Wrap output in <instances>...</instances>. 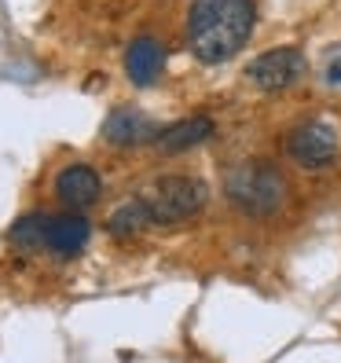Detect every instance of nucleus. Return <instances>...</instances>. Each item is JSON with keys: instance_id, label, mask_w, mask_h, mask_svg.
<instances>
[{"instance_id": "nucleus-5", "label": "nucleus", "mask_w": 341, "mask_h": 363, "mask_svg": "<svg viewBox=\"0 0 341 363\" xmlns=\"http://www.w3.org/2000/svg\"><path fill=\"white\" fill-rule=\"evenodd\" d=\"M301 74H305V55L297 48H272V52L253 59L250 70H246L250 84L261 92H283Z\"/></svg>"}, {"instance_id": "nucleus-6", "label": "nucleus", "mask_w": 341, "mask_h": 363, "mask_svg": "<svg viewBox=\"0 0 341 363\" xmlns=\"http://www.w3.org/2000/svg\"><path fill=\"white\" fill-rule=\"evenodd\" d=\"M103 195V180L92 165H67L62 173L55 177V199L70 209H89L96 206Z\"/></svg>"}, {"instance_id": "nucleus-1", "label": "nucleus", "mask_w": 341, "mask_h": 363, "mask_svg": "<svg viewBox=\"0 0 341 363\" xmlns=\"http://www.w3.org/2000/svg\"><path fill=\"white\" fill-rule=\"evenodd\" d=\"M257 26V8L253 0H191L187 8V48L199 62L217 67V62L235 59Z\"/></svg>"}, {"instance_id": "nucleus-7", "label": "nucleus", "mask_w": 341, "mask_h": 363, "mask_svg": "<svg viewBox=\"0 0 341 363\" xmlns=\"http://www.w3.org/2000/svg\"><path fill=\"white\" fill-rule=\"evenodd\" d=\"M155 136H158V125L143 111H136V106H118V111H111L103 121V140H111L118 147L155 143Z\"/></svg>"}, {"instance_id": "nucleus-9", "label": "nucleus", "mask_w": 341, "mask_h": 363, "mask_svg": "<svg viewBox=\"0 0 341 363\" xmlns=\"http://www.w3.org/2000/svg\"><path fill=\"white\" fill-rule=\"evenodd\" d=\"M165 70V48L158 37H136L129 52H125V74H129L133 84H140V89H147V84H155Z\"/></svg>"}, {"instance_id": "nucleus-8", "label": "nucleus", "mask_w": 341, "mask_h": 363, "mask_svg": "<svg viewBox=\"0 0 341 363\" xmlns=\"http://www.w3.org/2000/svg\"><path fill=\"white\" fill-rule=\"evenodd\" d=\"M89 239H92V224L81 213H55V217H48L45 250L59 253V257H77Z\"/></svg>"}, {"instance_id": "nucleus-4", "label": "nucleus", "mask_w": 341, "mask_h": 363, "mask_svg": "<svg viewBox=\"0 0 341 363\" xmlns=\"http://www.w3.org/2000/svg\"><path fill=\"white\" fill-rule=\"evenodd\" d=\"M283 155L301 169H327L337 158V133L327 121H301L283 136Z\"/></svg>"}, {"instance_id": "nucleus-2", "label": "nucleus", "mask_w": 341, "mask_h": 363, "mask_svg": "<svg viewBox=\"0 0 341 363\" xmlns=\"http://www.w3.org/2000/svg\"><path fill=\"white\" fill-rule=\"evenodd\" d=\"M224 195L246 217H272L286 202V177L272 162H242L224 173Z\"/></svg>"}, {"instance_id": "nucleus-10", "label": "nucleus", "mask_w": 341, "mask_h": 363, "mask_svg": "<svg viewBox=\"0 0 341 363\" xmlns=\"http://www.w3.org/2000/svg\"><path fill=\"white\" fill-rule=\"evenodd\" d=\"M209 136H213V118L195 114V118H184L173 125H162L155 136V147H158V155H184L191 147L206 143Z\"/></svg>"}, {"instance_id": "nucleus-3", "label": "nucleus", "mask_w": 341, "mask_h": 363, "mask_svg": "<svg viewBox=\"0 0 341 363\" xmlns=\"http://www.w3.org/2000/svg\"><path fill=\"white\" fill-rule=\"evenodd\" d=\"M140 199L147 202L151 224H180V220L199 217L206 209L209 187H206V180L191 177V173H169V177H158Z\"/></svg>"}, {"instance_id": "nucleus-12", "label": "nucleus", "mask_w": 341, "mask_h": 363, "mask_svg": "<svg viewBox=\"0 0 341 363\" xmlns=\"http://www.w3.org/2000/svg\"><path fill=\"white\" fill-rule=\"evenodd\" d=\"M147 224H151L147 202H143V199H129V202H121V206L111 213V220H106V231L118 235V239H129V235L143 231Z\"/></svg>"}, {"instance_id": "nucleus-11", "label": "nucleus", "mask_w": 341, "mask_h": 363, "mask_svg": "<svg viewBox=\"0 0 341 363\" xmlns=\"http://www.w3.org/2000/svg\"><path fill=\"white\" fill-rule=\"evenodd\" d=\"M45 228H48V213H26V217H18L8 231L11 250H18V253L40 250L45 246Z\"/></svg>"}]
</instances>
